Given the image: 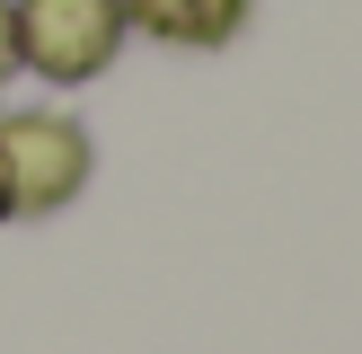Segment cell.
I'll list each match as a JSON object with an SVG mask.
<instances>
[{
	"label": "cell",
	"instance_id": "cell-4",
	"mask_svg": "<svg viewBox=\"0 0 362 354\" xmlns=\"http://www.w3.org/2000/svg\"><path fill=\"white\" fill-rule=\"evenodd\" d=\"M18 62V18H9V0H0V71Z\"/></svg>",
	"mask_w": 362,
	"mask_h": 354
},
{
	"label": "cell",
	"instance_id": "cell-3",
	"mask_svg": "<svg viewBox=\"0 0 362 354\" xmlns=\"http://www.w3.org/2000/svg\"><path fill=\"white\" fill-rule=\"evenodd\" d=\"M141 27H159L168 45H221L230 27L247 18V0H124Z\"/></svg>",
	"mask_w": 362,
	"mask_h": 354
},
{
	"label": "cell",
	"instance_id": "cell-2",
	"mask_svg": "<svg viewBox=\"0 0 362 354\" xmlns=\"http://www.w3.org/2000/svg\"><path fill=\"white\" fill-rule=\"evenodd\" d=\"M0 151H9V195L27 212L71 204L80 177H88V142H80V124H62V115H18V124H0Z\"/></svg>",
	"mask_w": 362,
	"mask_h": 354
},
{
	"label": "cell",
	"instance_id": "cell-5",
	"mask_svg": "<svg viewBox=\"0 0 362 354\" xmlns=\"http://www.w3.org/2000/svg\"><path fill=\"white\" fill-rule=\"evenodd\" d=\"M18 212V195H9V151H0V222Z\"/></svg>",
	"mask_w": 362,
	"mask_h": 354
},
{
	"label": "cell",
	"instance_id": "cell-1",
	"mask_svg": "<svg viewBox=\"0 0 362 354\" xmlns=\"http://www.w3.org/2000/svg\"><path fill=\"white\" fill-rule=\"evenodd\" d=\"M18 62H35L45 80H88L106 71L124 35V0H18Z\"/></svg>",
	"mask_w": 362,
	"mask_h": 354
}]
</instances>
